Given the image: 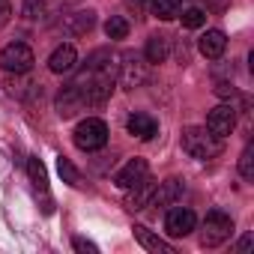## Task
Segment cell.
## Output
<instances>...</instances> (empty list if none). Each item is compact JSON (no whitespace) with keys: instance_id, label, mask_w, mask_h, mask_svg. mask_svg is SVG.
<instances>
[{"instance_id":"1","label":"cell","mask_w":254,"mask_h":254,"mask_svg":"<svg viewBox=\"0 0 254 254\" xmlns=\"http://www.w3.org/2000/svg\"><path fill=\"white\" fill-rule=\"evenodd\" d=\"M183 150L191 159L206 162V159H215L224 150V144H221V138H215L206 129V126H189V129H183Z\"/></svg>"},{"instance_id":"2","label":"cell","mask_w":254,"mask_h":254,"mask_svg":"<svg viewBox=\"0 0 254 254\" xmlns=\"http://www.w3.org/2000/svg\"><path fill=\"white\" fill-rule=\"evenodd\" d=\"M233 236V218L221 209H209L203 218V230H200V245L203 248H215L221 242H227Z\"/></svg>"},{"instance_id":"3","label":"cell","mask_w":254,"mask_h":254,"mask_svg":"<svg viewBox=\"0 0 254 254\" xmlns=\"http://www.w3.org/2000/svg\"><path fill=\"white\" fill-rule=\"evenodd\" d=\"M108 144V126L105 120L99 117H87L78 123V129H75V147L84 150V153H96Z\"/></svg>"},{"instance_id":"4","label":"cell","mask_w":254,"mask_h":254,"mask_svg":"<svg viewBox=\"0 0 254 254\" xmlns=\"http://www.w3.org/2000/svg\"><path fill=\"white\" fill-rule=\"evenodd\" d=\"M33 63H36V57L24 42H12L0 51V69L9 72V75H24V72H30Z\"/></svg>"},{"instance_id":"5","label":"cell","mask_w":254,"mask_h":254,"mask_svg":"<svg viewBox=\"0 0 254 254\" xmlns=\"http://www.w3.org/2000/svg\"><path fill=\"white\" fill-rule=\"evenodd\" d=\"M147 78H150V69H147L144 57L135 54V51H126L123 63H120V84L126 90H135V87H144Z\"/></svg>"},{"instance_id":"6","label":"cell","mask_w":254,"mask_h":254,"mask_svg":"<svg viewBox=\"0 0 254 254\" xmlns=\"http://www.w3.org/2000/svg\"><path fill=\"white\" fill-rule=\"evenodd\" d=\"M206 129H209L215 138H227V135L236 129V108H233V105H215V108L206 114Z\"/></svg>"},{"instance_id":"7","label":"cell","mask_w":254,"mask_h":254,"mask_svg":"<svg viewBox=\"0 0 254 254\" xmlns=\"http://www.w3.org/2000/svg\"><path fill=\"white\" fill-rule=\"evenodd\" d=\"M194 224H197V218H194V212L189 209V206H174L171 212H168V218H165V230L171 233V236H189L191 230H194Z\"/></svg>"},{"instance_id":"8","label":"cell","mask_w":254,"mask_h":254,"mask_svg":"<svg viewBox=\"0 0 254 254\" xmlns=\"http://www.w3.org/2000/svg\"><path fill=\"white\" fill-rule=\"evenodd\" d=\"M57 114L63 117V120H69V117H75L81 108H84V93H81V87L78 84H69V87H63L60 93H57Z\"/></svg>"},{"instance_id":"9","label":"cell","mask_w":254,"mask_h":254,"mask_svg":"<svg viewBox=\"0 0 254 254\" xmlns=\"http://www.w3.org/2000/svg\"><path fill=\"white\" fill-rule=\"evenodd\" d=\"M156 180H150V177H144L138 186H132V189H126L129 191V197H126V206L129 209H147L150 203H153V194H156Z\"/></svg>"},{"instance_id":"10","label":"cell","mask_w":254,"mask_h":254,"mask_svg":"<svg viewBox=\"0 0 254 254\" xmlns=\"http://www.w3.org/2000/svg\"><path fill=\"white\" fill-rule=\"evenodd\" d=\"M150 174V165L144 162V159H132L129 165H126L123 171H117V177H114V183L126 191V189H132V186H138L144 177Z\"/></svg>"},{"instance_id":"11","label":"cell","mask_w":254,"mask_h":254,"mask_svg":"<svg viewBox=\"0 0 254 254\" xmlns=\"http://www.w3.org/2000/svg\"><path fill=\"white\" fill-rule=\"evenodd\" d=\"M126 126H129V135H135L138 141H150V138H156V132H159V123H156L150 114H144V111H135Z\"/></svg>"},{"instance_id":"12","label":"cell","mask_w":254,"mask_h":254,"mask_svg":"<svg viewBox=\"0 0 254 254\" xmlns=\"http://www.w3.org/2000/svg\"><path fill=\"white\" fill-rule=\"evenodd\" d=\"M183 191H186L183 180H165V183L156 186V194H153V203L150 206H174L183 197Z\"/></svg>"},{"instance_id":"13","label":"cell","mask_w":254,"mask_h":254,"mask_svg":"<svg viewBox=\"0 0 254 254\" xmlns=\"http://www.w3.org/2000/svg\"><path fill=\"white\" fill-rule=\"evenodd\" d=\"M75 63H78V51H75V45H60V48H54V54L48 57V69H51L54 75L72 72Z\"/></svg>"},{"instance_id":"14","label":"cell","mask_w":254,"mask_h":254,"mask_svg":"<svg viewBox=\"0 0 254 254\" xmlns=\"http://www.w3.org/2000/svg\"><path fill=\"white\" fill-rule=\"evenodd\" d=\"M224 48H227V39H224L221 30H206V33L197 39V51H200L203 57H209V60H218V57L224 54Z\"/></svg>"},{"instance_id":"15","label":"cell","mask_w":254,"mask_h":254,"mask_svg":"<svg viewBox=\"0 0 254 254\" xmlns=\"http://www.w3.org/2000/svg\"><path fill=\"white\" fill-rule=\"evenodd\" d=\"M135 239H138L147 251H153V254H177V248H174L171 242H165L162 236H156V233L147 230L144 224H135Z\"/></svg>"},{"instance_id":"16","label":"cell","mask_w":254,"mask_h":254,"mask_svg":"<svg viewBox=\"0 0 254 254\" xmlns=\"http://www.w3.org/2000/svg\"><path fill=\"white\" fill-rule=\"evenodd\" d=\"M168 54H171V51H168V36L156 33V36L147 39V60H150V63H165Z\"/></svg>"},{"instance_id":"17","label":"cell","mask_w":254,"mask_h":254,"mask_svg":"<svg viewBox=\"0 0 254 254\" xmlns=\"http://www.w3.org/2000/svg\"><path fill=\"white\" fill-rule=\"evenodd\" d=\"M153 15L156 18H162V21H174V18H180V12H183V3L180 0H153Z\"/></svg>"},{"instance_id":"18","label":"cell","mask_w":254,"mask_h":254,"mask_svg":"<svg viewBox=\"0 0 254 254\" xmlns=\"http://www.w3.org/2000/svg\"><path fill=\"white\" fill-rule=\"evenodd\" d=\"M105 33H108V39H126L129 36V21L123 15H111L108 24H105Z\"/></svg>"},{"instance_id":"19","label":"cell","mask_w":254,"mask_h":254,"mask_svg":"<svg viewBox=\"0 0 254 254\" xmlns=\"http://www.w3.org/2000/svg\"><path fill=\"white\" fill-rule=\"evenodd\" d=\"M27 174H30V180H33V186L36 189H48V174H45V165L39 162V159H27Z\"/></svg>"},{"instance_id":"20","label":"cell","mask_w":254,"mask_h":254,"mask_svg":"<svg viewBox=\"0 0 254 254\" xmlns=\"http://www.w3.org/2000/svg\"><path fill=\"white\" fill-rule=\"evenodd\" d=\"M239 174H242V180H254V147L251 144L239 156Z\"/></svg>"},{"instance_id":"21","label":"cell","mask_w":254,"mask_h":254,"mask_svg":"<svg viewBox=\"0 0 254 254\" xmlns=\"http://www.w3.org/2000/svg\"><path fill=\"white\" fill-rule=\"evenodd\" d=\"M57 171H60V177H63V183H69V186H78V180H81V174L75 171V165L66 159V156H60L57 159Z\"/></svg>"},{"instance_id":"22","label":"cell","mask_w":254,"mask_h":254,"mask_svg":"<svg viewBox=\"0 0 254 254\" xmlns=\"http://www.w3.org/2000/svg\"><path fill=\"white\" fill-rule=\"evenodd\" d=\"M21 15H24L27 21L42 18V15H45V0H24V3H21Z\"/></svg>"},{"instance_id":"23","label":"cell","mask_w":254,"mask_h":254,"mask_svg":"<svg viewBox=\"0 0 254 254\" xmlns=\"http://www.w3.org/2000/svg\"><path fill=\"white\" fill-rule=\"evenodd\" d=\"M180 18H183V27H189V30H197L206 24L203 9H186V12H180Z\"/></svg>"},{"instance_id":"24","label":"cell","mask_w":254,"mask_h":254,"mask_svg":"<svg viewBox=\"0 0 254 254\" xmlns=\"http://www.w3.org/2000/svg\"><path fill=\"white\" fill-rule=\"evenodd\" d=\"M93 24H96V15H93V12H75L69 27H72V33H87Z\"/></svg>"},{"instance_id":"25","label":"cell","mask_w":254,"mask_h":254,"mask_svg":"<svg viewBox=\"0 0 254 254\" xmlns=\"http://www.w3.org/2000/svg\"><path fill=\"white\" fill-rule=\"evenodd\" d=\"M72 245H75V251H81V254H96V251H99L93 242H87V239H81V236H75Z\"/></svg>"},{"instance_id":"26","label":"cell","mask_w":254,"mask_h":254,"mask_svg":"<svg viewBox=\"0 0 254 254\" xmlns=\"http://www.w3.org/2000/svg\"><path fill=\"white\" fill-rule=\"evenodd\" d=\"M9 15H12L9 0H0V27H6V24H9Z\"/></svg>"},{"instance_id":"27","label":"cell","mask_w":254,"mask_h":254,"mask_svg":"<svg viewBox=\"0 0 254 254\" xmlns=\"http://www.w3.org/2000/svg\"><path fill=\"white\" fill-rule=\"evenodd\" d=\"M215 93H218L221 99H230V96H236V87H233V84H227V81H221V84L215 87Z\"/></svg>"},{"instance_id":"28","label":"cell","mask_w":254,"mask_h":254,"mask_svg":"<svg viewBox=\"0 0 254 254\" xmlns=\"http://www.w3.org/2000/svg\"><path fill=\"white\" fill-rule=\"evenodd\" d=\"M206 3V9H212V12H224L227 6H230V0H203Z\"/></svg>"},{"instance_id":"29","label":"cell","mask_w":254,"mask_h":254,"mask_svg":"<svg viewBox=\"0 0 254 254\" xmlns=\"http://www.w3.org/2000/svg\"><path fill=\"white\" fill-rule=\"evenodd\" d=\"M251 245H254V233H248V236H245V239L239 242V254H245V251H248Z\"/></svg>"},{"instance_id":"30","label":"cell","mask_w":254,"mask_h":254,"mask_svg":"<svg viewBox=\"0 0 254 254\" xmlns=\"http://www.w3.org/2000/svg\"><path fill=\"white\" fill-rule=\"evenodd\" d=\"M150 3H153V0H129V6H135L138 12H144V9H147Z\"/></svg>"}]
</instances>
